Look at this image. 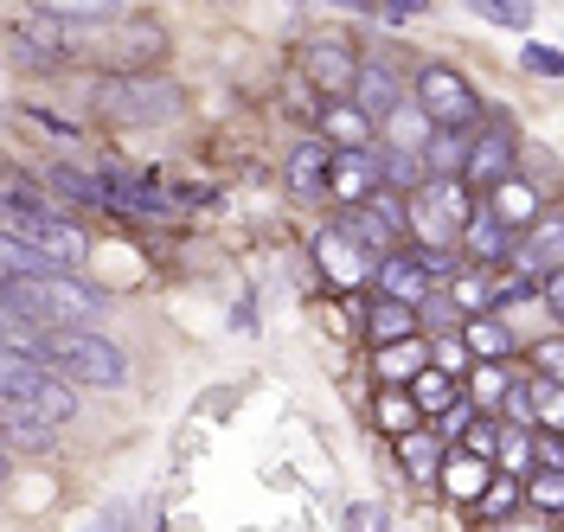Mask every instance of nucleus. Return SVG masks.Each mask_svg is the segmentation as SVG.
<instances>
[{"label":"nucleus","instance_id":"nucleus-1","mask_svg":"<svg viewBox=\"0 0 564 532\" xmlns=\"http://www.w3.org/2000/svg\"><path fill=\"white\" fill-rule=\"evenodd\" d=\"M7 321H33V327H90L104 315V295L77 283L70 270H39V276H7Z\"/></svg>","mask_w":564,"mask_h":532},{"label":"nucleus","instance_id":"nucleus-7","mask_svg":"<svg viewBox=\"0 0 564 532\" xmlns=\"http://www.w3.org/2000/svg\"><path fill=\"white\" fill-rule=\"evenodd\" d=\"M327 193L340 199V206H372L379 193H386V154H340L334 161V180H327Z\"/></svg>","mask_w":564,"mask_h":532},{"label":"nucleus","instance_id":"nucleus-3","mask_svg":"<svg viewBox=\"0 0 564 532\" xmlns=\"http://www.w3.org/2000/svg\"><path fill=\"white\" fill-rule=\"evenodd\" d=\"M39 359H45L58 379H70V386L116 391L122 379H129V359H122V347H116V340H104V334H90V327H52V334L39 340Z\"/></svg>","mask_w":564,"mask_h":532},{"label":"nucleus","instance_id":"nucleus-18","mask_svg":"<svg viewBox=\"0 0 564 532\" xmlns=\"http://www.w3.org/2000/svg\"><path fill=\"white\" fill-rule=\"evenodd\" d=\"M468 154H475V142H468V135L436 129V135H430V148H423V174H430V180H462V174H468Z\"/></svg>","mask_w":564,"mask_h":532},{"label":"nucleus","instance_id":"nucleus-32","mask_svg":"<svg viewBox=\"0 0 564 532\" xmlns=\"http://www.w3.org/2000/svg\"><path fill=\"white\" fill-rule=\"evenodd\" d=\"M456 302H462V315H488L500 295H494L488 276H456Z\"/></svg>","mask_w":564,"mask_h":532},{"label":"nucleus","instance_id":"nucleus-37","mask_svg":"<svg viewBox=\"0 0 564 532\" xmlns=\"http://www.w3.org/2000/svg\"><path fill=\"white\" fill-rule=\"evenodd\" d=\"M436 366H443V372H468V366H475V359H468V340H443V347H436Z\"/></svg>","mask_w":564,"mask_h":532},{"label":"nucleus","instance_id":"nucleus-2","mask_svg":"<svg viewBox=\"0 0 564 532\" xmlns=\"http://www.w3.org/2000/svg\"><path fill=\"white\" fill-rule=\"evenodd\" d=\"M7 238L26 245L45 270H77V263L90 257L84 225H70L65 213H52V199H26L20 186L7 193Z\"/></svg>","mask_w":564,"mask_h":532},{"label":"nucleus","instance_id":"nucleus-13","mask_svg":"<svg viewBox=\"0 0 564 532\" xmlns=\"http://www.w3.org/2000/svg\"><path fill=\"white\" fill-rule=\"evenodd\" d=\"M334 161H340V148L321 142V135L295 142V154H289V186H295V193H327V180H334Z\"/></svg>","mask_w":564,"mask_h":532},{"label":"nucleus","instance_id":"nucleus-14","mask_svg":"<svg viewBox=\"0 0 564 532\" xmlns=\"http://www.w3.org/2000/svg\"><path fill=\"white\" fill-rule=\"evenodd\" d=\"M379 283H386V302H404V308H417L423 295H430V270H423L417 250H398L379 263Z\"/></svg>","mask_w":564,"mask_h":532},{"label":"nucleus","instance_id":"nucleus-15","mask_svg":"<svg viewBox=\"0 0 564 532\" xmlns=\"http://www.w3.org/2000/svg\"><path fill=\"white\" fill-rule=\"evenodd\" d=\"M372 366H379V379H386V386L411 391L423 379V366H436V347H430V340H398V347H379Z\"/></svg>","mask_w":564,"mask_h":532},{"label":"nucleus","instance_id":"nucleus-34","mask_svg":"<svg viewBox=\"0 0 564 532\" xmlns=\"http://www.w3.org/2000/svg\"><path fill=\"white\" fill-rule=\"evenodd\" d=\"M527 72H539V77H564V52H558V45H527Z\"/></svg>","mask_w":564,"mask_h":532},{"label":"nucleus","instance_id":"nucleus-22","mask_svg":"<svg viewBox=\"0 0 564 532\" xmlns=\"http://www.w3.org/2000/svg\"><path fill=\"white\" fill-rule=\"evenodd\" d=\"M462 250H468L475 263H500V257H507V225L481 206V213H475V225L462 231Z\"/></svg>","mask_w":564,"mask_h":532},{"label":"nucleus","instance_id":"nucleus-12","mask_svg":"<svg viewBox=\"0 0 564 532\" xmlns=\"http://www.w3.org/2000/svg\"><path fill=\"white\" fill-rule=\"evenodd\" d=\"M372 129H379V122L359 104H321V142H334L340 154H366Z\"/></svg>","mask_w":564,"mask_h":532},{"label":"nucleus","instance_id":"nucleus-33","mask_svg":"<svg viewBox=\"0 0 564 532\" xmlns=\"http://www.w3.org/2000/svg\"><path fill=\"white\" fill-rule=\"evenodd\" d=\"M475 366H481V359H475ZM507 391H513V379H507L500 366H481V372H475V398H481V404H507Z\"/></svg>","mask_w":564,"mask_h":532},{"label":"nucleus","instance_id":"nucleus-8","mask_svg":"<svg viewBox=\"0 0 564 532\" xmlns=\"http://www.w3.org/2000/svg\"><path fill=\"white\" fill-rule=\"evenodd\" d=\"M513 270H520V276H545V283L564 270V218L558 213H545L527 238L513 245Z\"/></svg>","mask_w":564,"mask_h":532},{"label":"nucleus","instance_id":"nucleus-25","mask_svg":"<svg viewBox=\"0 0 564 532\" xmlns=\"http://www.w3.org/2000/svg\"><path fill=\"white\" fill-rule=\"evenodd\" d=\"M45 186H52V193H65V199H77V206H104V174L52 167V174H45Z\"/></svg>","mask_w":564,"mask_h":532},{"label":"nucleus","instance_id":"nucleus-27","mask_svg":"<svg viewBox=\"0 0 564 532\" xmlns=\"http://www.w3.org/2000/svg\"><path fill=\"white\" fill-rule=\"evenodd\" d=\"M527 500H532V513H564V468H539Z\"/></svg>","mask_w":564,"mask_h":532},{"label":"nucleus","instance_id":"nucleus-38","mask_svg":"<svg viewBox=\"0 0 564 532\" xmlns=\"http://www.w3.org/2000/svg\"><path fill=\"white\" fill-rule=\"evenodd\" d=\"M468 449H475L481 462L500 456V436H494V424H475V430H468Z\"/></svg>","mask_w":564,"mask_h":532},{"label":"nucleus","instance_id":"nucleus-35","mask_svg":"<svg viewBox=\"0 0 564 532\" xmlns=\"http://www.w3.org/2000/svg\"><path fill=\"white\" fill-rule=\"evenodd\" d=\"M532 359H539V372H545L552 386H564V340H539V347H532Z\"/></svg>","mask_w":564,"mask_h":532},{"label":"nucleus","instance_id":"nucleus-4","mask_svg":"<svg viewBox=\"0 0 564 532\" xmlns=\"http://www.w3.org/2000/svg\"><path fill=\"white\" fill-rule=\"evenodd\" d=\"M90 104H97V116H109V122H122V129H141V122H174L180 104H186V90H180L174 77L109 72V77H97Z\"/></svg>","mask_w":564,"mask_h":532},{"label":"nucleus","instance_id":"nucleus-16","mask_svg":"<svg viewBox=\"0 0 564 532\" xmlns=\"http://www.w3.org/2000/svg\"><path fill=\"white\" fill-rule=\"evenodd\" d=\"M488 213L500 218V225H507V231H520V238H527L532 225H539V193H532L527 180H507V186H500V193H488Z\"/></svg>","mask_w":564,"mask_h":532},{"label":"nucleus","instance_id":"nucleus-9","mask_svg":"<svg viewBox=\"0 0 564 532\" xmlns=\"http://www.w3.org/2000/svg\"><path fill=\"white\" fill-rule=\"evenodd\" d=\"M315 257H321V270H327V283H340V289H359L366 276H372V257H366V245L352 238L347 225L321 231V238H315Z\"/></svg>","mask_w":564,"mask_h":532},{"label":"nucleus","instance_id":"nucleus-30","mask_svg":"<svg viewBox=\"0 0 564 532\" xmlns=\"http://www.w3.org/2000/svg\"><path fill=\"white\" fill-rule=\"evenodd\" d=\"M340 532H391V513L379 500H352L347 513H340Z\"/></svg>","mask_w":564,"mask_h":532},{"label":"nucleus","instance_id":"nucleus-23","mask_svg":"<svg viewBox=\"0 0 564 532\" xmlns=\"http://www.w3.org/2000/svg\"><path fill=\"white\" fill-rule=\"evenodd\" d=\"M443 488H449L456 500H488V462L456 449V456L443 462Z\"/></svg>","mask_w":564,"mask_h":532},{"label":"nucleus","instance_id":"nucleus-40","mask_svg":"<svg viewBox=\"0 0 564 532\" xmlns=\"http://www.w3.org/2000/svg\"><path fill=\"white\" fill-rule=\"evenodd\" d=\"M513 532H539V526H513Z\"/></svg>","mask_w":564,"mask_h":532},{"label":"nucleus","instance_id":"nucleus-5","mask_svg":"<svg viewBox=\"0 0 564 532\" xmlns=\"http://www.w3.org/2000/svg\"><path fill=\"white\" fill-rule=\"evenodd\" d=\"M411 104H417L436 129H449V135H468L475 116H481V97H475V84H468L456 65H423L417 72V97H411Z\"/></svg>","mask_w":564,"mask_h":532},{"label":"nucleus","instance_id":"nucleus-26","mask_svg":"<svg viewBox=\"0 0 564 532\" xmlns=\"http://www.w3.org/2000/svg\"><path fill=\"white\" fill-rule=\"evenodd\" d=\"M468 354H481V366H494V359L507 354V327L488 321V315H475L468 321Z\"/></svg>","mask_w":564,"mask_h":532},{"label":"nucleus","instance_id":"nucleus-19","mask_svg":"<svg viewBox=\"0 0 564 532\" xmlns=\"http://www.w3.org/2000/svg\"><path fill=\"white\" fill-rule=\"evenodd\" d=\"M372 417H379V430H386V436H398V443H404V436H417L423 404L404 386H386V391H379V404H372Z\"/></svg>","mask_w":564,"mask_h":532},{"label":"nucleus","instance_id":"nucleus-6","mask_svg":"<svg viewBox=\"0 0 564 532\" xmlns=\"http://www.w3.org/2000/svg\"><path fill=\"white\" fill-rule=\"evenodd\" d=\"M302 72H308V84H321L334 104L340 97H352V84H359V72H366V58H352V45L347 39H308L302 45Z\"/></svg>","mask_w":564,"mask_h":532},{"label":"nucleus","instance_id":"nucleus-20","mask_svg":"<svg viewBox=\"0 0 564 532\" xmlns=\"http://www.w3.org/2000/svg\"><path fill=\"white\" fill-rule=\"evenodd\" d=\"M386 135H391V154H417V161H423V148H430V135H436V122H430L417 104H404L386 122Z\"/></svg>","mask_w":564,"mask_h":532},{"label":"nucleus","instance_id":"nucleus-24","mask_svg":"<svg viewBox=\"0 0 564 532\" xmlns=\"http://www.w3.org/2000/svg\"><path fill=\"white\" fill-rule=\"evenodd\" d=\"M398 462H404V475H417V481H430V475H443V443H436V436H404V443H398Z\"/></svg>","mask_w":564,"mask_h":532},{"label":"nucleus","instance_id":"nucleus-39","mask_svg":"<svg viewBox=\"0 0 564 532\" xmlns=\"http://www.w3.org/2000/svg\"><path fill=\"white\" fill-rule=\"evenodd\" d=\"M545 295H552V308H558V315H564V270H558V276H552V283H545Z\"/></svg>","mask_w":564,"mask_h":532},{"label":"nucleus","instance_id":"nucleus-17","mask_svg":"<svg viewBox=\"0 0 564 532\" xmlns=\"http://www.w3.org/2000/svg\"><path fill=\"white\" fill-rule=\"evenodd\" d=\"M423 199L436 206V218H443L456 238L475 225V213H481V206H475V193H468V180H430V186H423Z\"/></svg>","mask_w":564,"mask_h":532},{"label":"nucleus","instance_id":"nucleus-36","mask_svg":"<svg viewBox=\"0 0 564 532\" xmlns=\"http://www.w3.org/2000/svg\"><path fill=\"white\" fill-rule=\"evenodd\" d=\"M507 417H513V430H532V424H539V417H532V391H527V386L507 391Z\"/></svg>","mask_w":564,"mask_h":532},{"label":"nucleus","instance_id":"nucleus-31","mask_svg":"<svg viewBox=\"0 0 564 532\" xmlns=\"http://www.w3.org/2000/svg\"><path fill=\"white\" fill-rule=\"evenodd\" d=\"M539 443H532L527 430H507V436H500V462H507V468H513V475H532V468H539Z\"/></svg>","mask_w":564,"mask_h":532},{"label":"nucleus","instance_id":"nucleus-29","mask_svg":"<svg viewBox=\"0 0 564 532\" xmlns=\"http://www.w3.org/2000/svg\"><path fill=\"white\" fill-rule=\"evenodd\" d=\"M475 13L494 20V26H513V33H527L532 26V7L527 0H475Z\"/></svg>","mask_w":564,"mask_h":532},{"label":"nucleus","instance_id":"nucleus-10","mask_svg":"<svg viewBox=\"0 0 564 532\" xmlns=\"http://www.w3.org/2000/svg\"><path fill=\"white\" fill-rule=\"evenodd\" d=\"M468 193H500L507 180H513V135L507 129H488L481 142H475V154H468Z\"/></svg>","mask_w":564,"mask_h":532},{"label":"nucleus","instance_id":"nucleus-28","mask_svg":"<svg viewBox=\"0 0 564 532\" xmlns=\"http://www.w3.org/2000/svg\"><path fill=\"white\" fill-rule=\"evenodd\" d=\"M532 417H539V430H564V386L539 379L532 386Z\"/></svg>","mask_w":564,"mask_h":532},{"label":"nucleus","instance_id":"nucleus-21","mask_svg":"<svg viewBox=\"0 0 564 532\" xmlns=\"http://www.w3.org/2000/svg\"><path fill=\"white\" fill-rule=\"evenodd\" d=\"M366 327H372V340H379V347H398V340H417V308H404V302H372V315H366Z\"/></svg>","mask_w":564,"mask_h":532},{"label":"nucleus","instance_id":"nucleus-11","mask_svg":"<svg viewBox=\"0 0 564 532\" xmlns=\"http://www.w3.org/2000/svg\"><path fill=\"white\" fill-rule=\"evenodd\" d=\"M352 104L366 109L372 122H391V116L404 109V90H398V72H391V65H379V58H366V72H359V84H352Z\"/></svg>","mask_w":564,"mask_h":532}]
</instances>
